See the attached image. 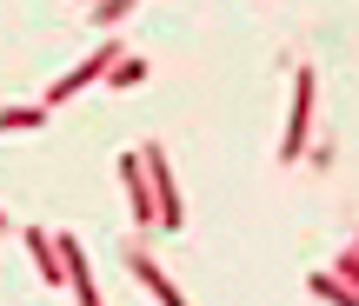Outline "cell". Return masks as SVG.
<instances>
[{"label": "cell", "mask_w": 359, "mask_h": 306, "mask_svg": "<svg viewBox=\"0 0 359 306\" xmlns=\"http://www.w3.org/2000/svg\"><path fill=\"white\" fill-rule=\"evenodd\" d=\"M47 127V107H0V133H34Z\"/></svg>", "instance_id": "cell-8"}, {"label": "cell", "mask_w": 359, "mask_h": 306, "mask_svg": "<svg viewBox=\"0 0 359 306\" xmlns=\"http://www.w3.org/2000/svg\"><path fill=\"white\" fill-rule=\"evenodd\" d=\"M120 187H127V213H133V227H154V187H147V160H140V147L120 153Z\"/></svg>", "instance_id": "cell-5"}, {"label": "cell", "mask_w": 359, "mask_h": 306, "mask_svg": "<svg viewBox=\"0 0 359 306\" xmlns=\"http://www.w3.org/2000/svg\"><path fill=\"white\" fill-rule=\"evenodd\" d=\"M20 240H27V253H34V267H40V280H47V286H60L67 273H60V253H53V233H40V227H27Z\"/></svg>", "instance_id": "cell-7"}, {"label": "cell", "mask_w": 359, "mask_h": 306, "mask_svg": "<svg viewBox=\"0 0 359 306\" xmlns=\"http://www.w3.org/2000/svg\"><path fill=\"white\" fill-rule=\"evenodd\" d=\"M313 300H326V306H359L353 286H339L333 273H313Z\"/></svg>", "instance_id": "cell-10"}, {"label": "cell", "mask_w": 359, "mask_h": 306, "mask_svg": "<svg viewBox=\"0 0 359 306\" xmlns=\"http://www.w3.org/2000/svg\"><path fill=\"white\" fill-rule=\"evenodd\" d=\"M120 53H127V47H120V40H100V47H93L87 60L74 67V74H60V80H53V87H47V100H40V107H47V114H53V107H67V100H74V93H87L93 80H107V67H114Z\"/></svg>", "instance_id": "cell-1"}, {"label": "cell", "mask_w": 359, "mask_h": 306, "mask_svg": "<svg viewBox=\"0 0 359 306\" xmlns=\"http://www.w3.org/2000/svg\"><path fill=\"white\" fill-rule=\"evenodd\" d=\"M140 160H147V187H154V227L180 233V227H187V206H180V187H173L167 153H160V147H140Z\"/></svg>", "instance_id": "cell-2"}, {"label": "cell", "mask_w": 359, "mask_h": 306, "mask_svg": "<svg viewBox=\"0 0 359 306\" xmlns=\"http://www.w3.org/2000/svg\"><path fill=\"white\" fill-rule=\"evenodd\" d=\"M7 227H13V220H7V213H0V233H7Z\"/></svg>", "instance_id": "cell-13"}, {"label": "cell", "mask_w": 359, "mask_h": 306, "mask_svg": "<svg viewBox=\"0 0 359 306\" xmlns=\"http://www.w3.org/2000/svg\"><path fill=\"white\" fill-rule=\"evenodd\" d=\"M133 7H140V0H93V20H100V27H120Z\"/></svg>", "instance_id": "cell-11"}, {"label": "cell", "mask_w": 359, "mask_h": 306, "mask_svg": "<svg viewBox=\"0 0 359 306\" xmlns=\"http://www.w3.org/2000/svg\"><path fill=\"white\" fill-rule=\"evenodd\" d=\"M313 67L293 74V107H286V140H280V160H306V127H313Z\"/></svg>", "instance_id": "cell-3"}, {"label": "cell", "mask_w": 359, "mask_h": 306, "mask_svg": "<svg viewBox=\"0 0 359 306\" xmlns=\"http://www.w3.org/2000/svg\"><path fill=\"white\" fill-rule=\"evenodd\" d=\"M333 280H339V286H353V293H359V246H346V253H339V273H333Z\"/></svg>", "instance_id": "cell-12"}, {"label": "cell", "mask_w": 359, "mask_h": 306, "mask_svg": "<svg viewBox=\"0 0 359 306\" xmlns=\"http://www.w3.org/2000/svg\"><path fill=\"white\" fill-rule=\"evenodd\" d=\"M140 80H147V60H133V53H120V60L107 67V87H120V93L140 87Z\"/></svg>", "instance_id": "cell-9"}, {"label": "cell", "mask_w": 359, "mask_h": 306, "mask_svg": "<svg viewBox=\"0 0 359 306\" xmlns=\"http://www.w3.org/2000/svg\"><path fill=\"white\" fill-rule=\"evenodd\" d=\"M53 253H60V273L67 286H74L80 306H100V286H93V267H87V246L74 240V233H53Z\"/></svg>", "instance_id": "cell-4"}, {"label": "cell", "mask_w": 359, "mask_h": 306, "mask_svg": "<svg viewBox=\"0 0 359 306\" xmlns=\"http://www.w3.org/2000/svg\"><path fill=\"white\" fill-rule=\"evenodd\" d=\"M127 273H133V280H140V286H147V293H154L160 306H187V293H180L167 273H160V260L147 253V246H127Z\"/></svg>", "instance_id": "cell-6"}]
</instances>
